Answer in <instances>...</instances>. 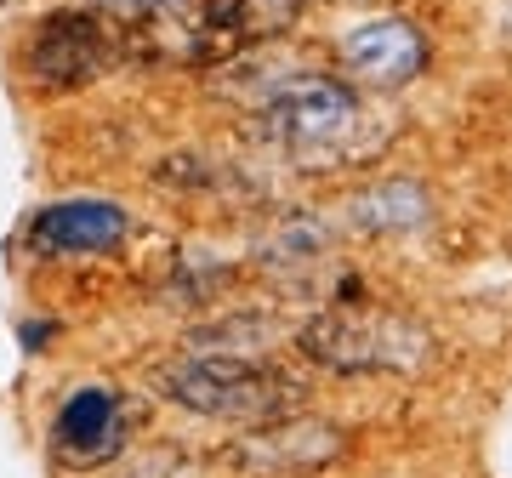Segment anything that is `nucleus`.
<instances>
[{
	"mask_svg": "<svg viewBox=\"0 0 512 478\" xmlns=\"http://www.w3.org/2000/svg\"><path fill=\"white\" fill-rule=\"evenodd\" d=\"M296 348L308 353L313 365L336 370V376H376V370H421L433 353V336L421 331L416 319L387 308H325L313 313L296 331Z\"/></svg>",
	"mask_w": 512,
	"mask_h": 478,
	"instance_id": "nucleus-3",
	"label": "nucleus"
},
{
	"mask_svg": "<svg viewBox=\"0 0 512 478\" xmlns=\"http://www.w3.org/2000/svg\"><path fill=\"white\" fill-rule=\"evenodd\" d=\"M103 6H120V12H160L171 0H103Z\"/></svg>",
	"mask_w": 512,
	"mask_h": 478,
	"instance_id": "nucleus-11",
	"label": "nucleus"
},
{
	"mask_svg": "<svg viewBox=\"0 0 512 478\" xmlns=\"http://www.w3.org/2000/svg\"><path fill=\"white\" fill-rule=\"evenodd\" d=\"M160 393L171 405L211 416L234 427H274L302 410V382L262 359H234V353H183L160 365Z\"/></svg>",
	"mask_w": 512,
	"mask_h": 478,
	"instance_id": "nucleus-2",
	"label": "nucleus"
},
{
	"mask_svg": "<svg viewBox=\"0 0 512 478\" xmlns=\"http://www.w3.org/2000/svg\"><path fill=\"white\" fill-rule=\"evenodd\" d=\"M131 217L114 200H57L29 222V245L40 257H103L120 251Z\"/></svg>",
	"mask_w": 512,
	"mask_h": 478,
	"instance_id": "nucleus-8",
	"label": "nucleus"
},
{
	"mask_svg": "<svg viewBox=\"0 0 512 478\" xmlns=\"http://www.w3.org/2000/svg\"><path fill=\"white\" fill-rule=\"evenodd\" d=\"M256 131L291 166H308V171L348 166V154H359V137H365V103L336 74L296 69L285 80H274V92L262 97Z\"/></svg>",
	"mask_w": 512,
	"mask_h": 478,
	"instance_id": "nucleus-1",
	"label": "nucleus"
},
{
	"mask_svg": "<svg viewBox=\"0 0 512 478\" xmlns=\"http://www.w3.org/2000/svg\"><path fill=\"white\" fill-rule=\"evenodd\" d=\"M325 251H330V228H325L319 217H308V211L279 217L274 228L262 234V245H256L262 268H274V274H285V279L313 274V268L325 262Z\"/></svg>",
	"mask_w": 512,
	"mask_h": 478,
	"instance_id": "nucleus-9",
	"label": "nucleus"
},
{
	"mask_svg": "<svg viewBox=\"0 0 512 478\" xmlns=\"http://www.w3.org/2000/svg\"><path fill=\"white\" fill-rule=\"evenodd\" d=\"M126 433H131V410L114 387L92 382V387H74L63 410L52 422V450L63 467L74 473H92V467H109L120 450H126Z\"/></svg>",
	"mask_w": 512,
	"mask_h": 478,
	"instance_id": "nucleus-5",
	"label": "nucleus"
},
{
	"mask_svg": "<svg viewBox=\"0 0 512 478\" xmlns=\"http://www.w3.org/2000/svg\"><path fill=\"white\" fill-rule=\"evenodd\" d=\"M336 450H342V433H336V427H313V422L285 416V422H274V427L245 433V439L228 450V461L245 467V473H256V478H313Z\"/></svg>",
	"mask_w": 512,
	"mask_h": 478,
	"instance_id": "nucleus-7",
	"label": "nucleus"
},
{
	"mask_svg": "<svg viewBox=\"0 0 512 478\" xmlns=\"http://www.w3.org/2000/svg\"><path fill=\"white\" fill-rule=\"evenodd\" d=\"M342 69L370 92H404L427 69V40L410 18H359L342 29Z\"/></svg>",
	"mask_w": 512,
	"mask_h": 478,
	"instance_id": "nucleus-6",
	"label": "nucleus"
},
{
	"mask_svg": "<svg viewBox=\"0 0 512 478\" xmlns=\"http://www.w3.org/2000/svg\"><path fill=\"white\" fill-rule=\"evenodd\" d=\"M120 40L97 12H52L35 23V35L23 46V69L46 92H80L114 69Z\"/></svg>",
	"mask_w": 512,
	"mask_h": 478,
	"instance_id": "nucleus-4",
	"label": "nucleus"
},
{
	"mask_svg": "<svg viewBox=\"0 0 512 478\" xmlns=\"http://www.w3.org/2000/svg\"><path fill=\"white\" fill-rule=\"evenodd\" d=\"M427 217H433L427 188H421V183H404V177H393V183H376V188H365V194L353 200V222H359L365 234H410V228H421Z\"/></svg>",
	"mask_w": 512,
	"mask_h": 478,
	"instance_id": "nucleus-10",
	"label": "nucleus"
}]
</instances>
